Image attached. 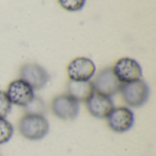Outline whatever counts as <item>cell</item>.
Returning a JSON list of instances; mask_svg holds the SVG:
<instances>
[{"mask_svg": "<svg viewBox=\"0 0 156 156\" xmlns=\"http://www.w3.org/2000/svg\"><path fill=\"white\" fill-rule=\"evenodd\" d=\"M68 95L76 100L78 102H85L93 93L94 89L90 80L74 81L69 80L67 84Z\"/></svg>", "mask_w": 156, "mask_h": 156, "instance_id": "11", "label": "cell"}, {"mask_svg": "<svg viewBox=\"0 0 156 156\" xmlns=\"http://www.w3.org/2000/svg\"><path fill=\"white\" fill-rule=\"evenodd\" d=\"M86 108L89 113L98 119H105L114 108L111 97L94 92L86 101Z\"/></svg>", "mask_w": 156, "mask_h": 156, "instance_id": "10", "label": "cell"}, {"mask_svg": "<svg viewBox=\"0 0 156 156\" xmlns=\"http://www.w3.org/2000/svg\"><path fill=\"white\" fill-rule=\"evenodd\" d=\"M58 4L67 11L76 12L84 7L86 0H58Z\"/></svg>", "mask_w": 156, "mask_h": 156, "instance_id": "14", "label": "cell"}, {"mask_svg": "<svg viewBox=\"0 0 156 156\" xmlns=\"http://www.w3.org/2000/svg\"><path fill=\"white\" fill-rule=\"evenodd\" d=\"M18 132L27 140L39 141L49 132V123L45 116L25 114L18 122Z\"/></svg>", "mask_w": 156, "mask_h": 156, "instance_id": "1", "label": "cell"}, {"mask_svg": "<svg viewBox=\"0 0 156 156\" xmlns=\"http://www.w3.org/2000/svg\"><path fill=\"white\" fill-rule=\"evenodd\" d=\"M112 71L122 83H129L143 77V69L139 62L132 58H119L112 66Z\"/></svg>", "mask_w": 156, "mask_h": 156, "instance_id": "3", "label": "cell"}, {"mask_svg": "<svg viewBox=\"0 0 156 156\" xmlns=\"http://www.w3.org/2000/svg\"><path fill=\"white\" fill-rule=\"evenodd\" d=\"M120 92L124 102L132 108L144 106L150 97V88L143 79L122 84Z\"/></svg>", "mask_w": 156, "mask_h": 156, "instance_id": "2", "label": "cell"}, {"mask_svg": "<svg viewBox=\"0 0 156 156\" xmlns=\"http://www.w3.org/2000/svg\"><path fill=\"white\" fill-rule=\"evenodd\" d=\"M14 134V127L5 118H0V145L9 142Z\"/></svg>", "mask_w": 156, "mask_h": 156, "instance_id": "13", "label": "cell"}, {"mask_svg": "<svg viewBox=\"0 0 156 156\" xmlns=\"http://www.w3.org/2000/svg\"><path fill=\"white\" fill-rule=\"evenodd\" d=\"M5 94L11 104L25 107L35 97V90L26 81L17 79L8 84Z\"/></svg>", "mask_w": 156, "mask_h": 156, "instance_id": "9", "label": "cell"}, {"mask_svg": "<svg viewBox=\"0 0 156 156\" xmlns=\"http://www.w3.org/2000/svg\"><path fill=\"white\" fill-rule=\"evenodd\" d=\"M96 72L94 62L86 57H78L72 59L67 67V74L69 80H90Z\"/></svg>", "mask_w": 156, "mask_h": 156, "instance_id": "6", "label": "cell"}, {"mask_svg": "<svg viewBox=\"0 0 156 156\" xmlns=\"http://www.w3.org/2000/svg\"><path fill=\"white\" fill-rule=\"evenodd\" d=\"M19 79L26 81L34 90L43 89L49 81V74L37 63L24 64L19 69Z\"/></svg>", "mask_w": 156, "mask_h": 156, "instance_id": "5", "label": "cell"}, {"mask_svg": "<svg viewBox=\"0 0 156 156\" xmlns=\"http://www.w3.org/2000/svg\"><path fill=\"white\" fill-rule=\"evenodd\" d=\"M51 110L56 117L64 121L77 118L80 112V102L68 94L56 96L51 102Z\"/></svg>", "mask_w": 156, "mask_h": 156, "instance_id": "7", "label": "cell"}, {"mask_svg": "<svg viewBox=\"0 0 156 156\" xmlns=\"http://www.w3.org/2000/svg\"><path fill=\"white\" fill-rule=\"evenodd\" d=\"M105 119L108 127L117 133L130 131L135 122L134 113L127 107H114Z\"/></svg>", "mask_w": 156, "mask_h": 156, "instance_id": "4", "label": "cell"}, {"mask_svg": "<svg viewBox=\"0 0 156 156\" xmlns=\"http://www.w3.org/2000/svg\"><path fill=\"white\" fill-rule=\"evenodd\" d=\"M23 108H24L25 114H30V115H42V116H45V112H46V110H47L45 101L41 98L37 97L36 95Z\"/></svg>", "mask_w": 156, "mask_h": 156, "instance_id": "12", "label": "cell"}, {"mask_svg": "<svg viewBox=\"0 0 156 156\" xmlns=\"http://www.w3.org/2000/svg\"><path fill=\"white\" fill-rule=\"evenodd\" d=\"M94 92L112 97L120 92L122 83L115 77L112 68H106L101 70L91 81Z\"/></svg>", "mask_w": 156, "mask_h": 156, "instance_id": "8", "label": "cell"}, {"mask_svg": "<svg viewBox=\"0 0 156 156\" xmlns=\"http://www.w3.org/2000/svg\"><path fill=\"white\" fill-rule=\"evenodd\" d=\"M12 104L10 103L5 91L0 90V118H5L11 112Z\"/></svg>", "mask_w": 156, "mask_h": 156, "instance_id": "15", "label": "cell"}]
</instances>
